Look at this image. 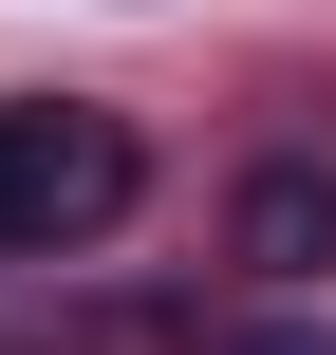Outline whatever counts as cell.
Segmentation results:
<instances>
[{
  "mask_svg": "<svg viewBox=\"0 0 336 355\" xmlns=\"http://www.w3.org/2000/svg\"><path fill=\"white\" fill-rule=\"evenodd\" d=\"M224 355H336V337H318V318H262V337H224Z\"/></svg>",
  "mask_w": 336,
  "mask_h": 355,
  "instance_id": "obj_3",
  "label": "cell"
},
{
  "mask_svg": "<svg viewBox=\"0 0 336 355\" xmlns=\"http://www.w3.org/2000/svg\"><path fill=\"white\" fill-rule=\"evenodd\" d=\"M131 187H150V150H131V112H0V262H56V243H94V225H131Z\"/></svg>",
  "mask_w": 336,
  "mask_h": 355,
  "instance_id": "obj_1",
  "label": "cell"
},
{
  "mask_svg": "<svg viewBox=\"0 0 336 355\" xmlns=\"http://www.w3.org/2000/svg\"><path fill=\"white\" fill-rule=\"evenodd\" d=\"M224 243H243L262 281H318V262H336V168H243Z\"/></svg>",
  "mask_w": 336,
  "mask_h": 355,
  "instance_id": "obj_2",
  "label": "cell"
}]
</instances>
